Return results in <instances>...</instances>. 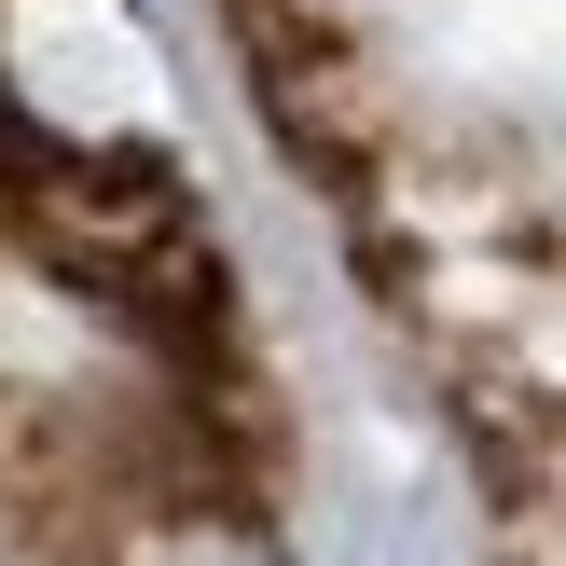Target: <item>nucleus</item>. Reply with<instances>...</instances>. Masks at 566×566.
I'll use <instances>...</instances> for the list:
<instances>
[{"mask_svg": "<svg viewBox=\"0 0 566 566\" xmlns=\"http://www.w3.org/2000/svg\"><path fill=\"white\" fill-rule=\"evenodd\" d=\"M111 566H276V553L249 539V512H221V497H153Z\"/></svg>", "mask_w": 566, "mask_h": 566, "instance_id": "4", "label": "nucleus"}, {"mask_svg": "<svg viewBox=\"0 0 566 566\" xmlns=\"http://www.w3.org/2000/svg\"><path fill=\"white\" fill-rule=\"evenodd\" d=\"M0 235L42 276H70L83 304H111L125 332H153L166 359L221 346V235L166 138L55 125L0 83Z\"/></svg>", "mask_w": 566, "mask_h": 566, "instance_id": "1", "label": "nucleus"}, {"mask_svg": "<svg viewBox=\"0 0 566 566\" xmlns=\"http://www.w3.org/2000/svg\"><path fill=\"white\" fill-rule=\"evenodd\" d=\"M153 497H180V484H153V457L97 401L0 374V566H111Z\"/></svg>", "mask_w": 566, "mask_h": 566, "instance_id": "2", "label": "nucleus"}, {"mask_svg": "<svg viewBox=\"0 0 566 566\" xmlns=\"http://www.w3.org/2000/svg\"><path fill=\"white\" fill-rule=\"evenodd\" d=\"M221 28H235V70L249 97H263V125L291 138L304 180L359 193L387 153V83H374V42H359L346 0H221Z\"/></svg>", "mask_w": 566, "mask_h": 566, "instance_id": "3", "label": "nucleus"}]
</instances>
